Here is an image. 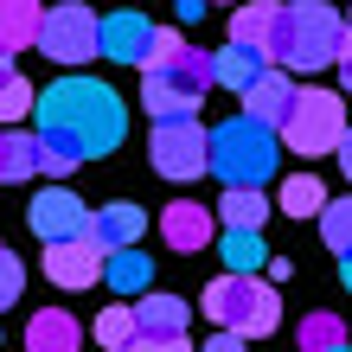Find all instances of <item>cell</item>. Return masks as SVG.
<instances>
[{
    "label": "cell",
    "instance_id": "obj_17",
    "mask_svg": "<svg viewBox=\"0 0 352 352\" xmlns=\"http://www.w3.org/2000/svg\"><path fill=\"white\" fill-rule=\"evenodd\" d=\"M102 282L116 288V295H148L154 288V256H141V243H122V250H109L102 256Z\"/></svg>",
    "mask_w": 352,
    "mask_h": 352
},
{
    "label": "cell",
    "instance_id": "obj_4",
    "mask_svg": "<svg viewBox=\"0 0 352 352\" xmlns=\"http://www.w3.org/2000/svg\"><path fill=\"white\" fill-rule=\"evenodd\" d=\"M346 38V19L327 7V0H288L282 7V32H276V65H288L295 77L327 71Z\"/></svg>",
    "mask_w": 352,
    "mask_h": 352
},
{
    "label": "cell",
    "instance_id": "obj_27",
    "mask_svg": "<svg viewBox=\"0 0 352 352\" xmlns=\"http://www.w3.org/2000/svg\"><path fill=\"white\" fill-rule=\"evenodd\" d=\"M96 340H102V346H135V301H116V307H102V320H96Z\"/></svg>",
    "mask_w": 352,
    "mask_h": 352
},
{
    "label": "cell",
    "instance_id": "obj_37",
    "mask_svg": "<svg viewBox=\"0 0 352 352\" xmlns=\"http://www.w3.org/2000/svg\"><path fill=\"white\" fill-rule=\"evenodd\" d=\"M346 32H352V13H346Z\"/></svg>",
    "mask_w": 352,
    "mask_h": 352
},
{
    "label": "cell",
    "instance_id": "obj_21",
    "mask_svg": "<svg viewBox=\"0 0 352 352\" xmlns=\"http://www.w3.org/2000/svg\"><path fill=\"white\" fill-rule=\"evenodd\" d=\"M212 243H218L224 269H263V256H269V243H263L256 224H224V237H212Z\"/></svg>",
    "mask_w": 352,
    "mask_h": 352
},
{
    "label": "cell",
    "instance_id": "obj_20",
    "mask_svg": "<svg viewBox=\"0 0 352 352\" xmlns=\"http://www.w3.org/2000/svg\"><path fill=\"white\" fill-rule=\"evenodd\" d=\"M38 173V135H19L0 122V186H13V179H32Z\"/></svg>",
    "mask_w": 352,
    "mask_h": 352
},
{
    "label": "cell",
    "instance_id": "obj_5",
    "mask_svg": "<svg viewBox=\"0 0 352 352\" xmlns=\"http://www.w3.org/2000/svg\"><path fill=\"white\" fill-rule=\"evenodd\" d=\"M276 160H282L276 154V129L256 122L250 109L212 129V173L224 186H263L269 173H276Z\"/></svg>",
    "mask_w": 352,
    "mask_h": 352
},
{
    "label": "cell",
    "instance_id": "obj_14",
    "mask_svg": "<svg viewBox=\"0 0 352 352\" xmlns=\"http://www.w3.org/2000/svg\"><path fill=\"white\" fill-rule=\"evenodd\" d=\"M243 109H250L256 122H269V129H282L288 109H295V71H288V65H263L256 84L243 90Z\"/></svg>",
    "mask_w": 352,
    "mask_h": 352
},
{
    "label": "cell",
    "instance_id": "obj_36",
    "mask_svg": "<svg viewBox=\"0 0 352 352\" xmlns=\"http://www.w3.org/2000/svg\"><path fill=\"white\" fill-rule=\"evenodd\" d=\"M0 77H13V52L7 45H0Z\"/></svg>",
    "mask_w": 352,
    "mask_h": 352
},
{
    "label": "cell",
    "instance_id": "obj_34",
    "mask_svg": "<svg viewBox=\"0 0 352 352\" xmlns=\"http://www.w3.org/2000/svg\"><path fill=\"white\" fill-rule=\"evenodd\" d=\"M205 7H212V0H179V19H186V26H199Z\"/></svg>",
    "mask_w": 352,
    "mask_h": 352
},
{
    "label": "cell",
    "instance_id": "obj_18",
    "mask_svg": "<svg viewBox=\"0 0 352 352\" xmlns=\"http://www.w3.org/2000/svg\"><path fill=\"white\" fill-rule=\"evenodd\" d=\"M269 65V58L256 52V45H243V38H224V45H218V58H212V84H224V90H250L256 84V71Z\"/></svg>",
    "mask_w": 352,
    "mask_h": 352
},
{
    "label": "cell",
    "instance_id": "obj_15",
    "mask_svg": "<svg viewBox=\"0 0 352 352\" xmlns=\"http://www.w3.org/2000/svg\"><path fill=\"white\" fill-rule=\"evenodd\" d=\"M276 32H282V0H243V7L231 13V38L256 45L269 65H276Z\"/></svg>",
    "mask_w": 352,
    "mask_h": 352
},
{
    "label": "cell",
    "instance_id": "obj_23",
    "mask_svg": "<svg viewBox=\"0 0 352 352\" xmlns=\"http://www.w3.org/2000/svg\"><path fill=\"white\" fill-rule=\"evenodd\" d=\"M269 212H276V199H263V186H224V199H218V218L224 224H269Z\"/></svg>",
    "mask_w": 352,
    "mask_h": 352
},
{
    "label": "cell",
    "instance_id": "obj_2",
    "mask_svg": "<svg viewBox=\"0 0 352 352\" xmlns=\"http://www.w3.org/2000/svg\"><path fill=\"white\" fill-rule=\"evenodd\" d=\"M205 90H212V58L199 45H186L179 32L154 26V45L141 58V109L160 116H199Z\"/></svg>",
    "mask_w": 352,
    "mask_h": 352
},
{
    "label": "cell",
    "instance_id": "obj_9",
    "mask_svg": "<svg viewBox=\"0 0 352 352\" xmlns=\"http://www.w3.org/2000/svg\"><path fill=\"white\" fill-rule=\"evenodd\" d=\"M135 346L148 352H179L192 346V307H186L179 295H135Z\"/></svg>",
    "mask_w": 352,
    "mask_h": 352
},
{
    "label": "cell",
    "instance_id": "obj_8",
    "mask_svg": "<svg viewBox=\"0 0 352 352\" xmlns=\"http://www.w3.org/2000/svg\"><path fill=\"white\" fill-rule=\"evenodd\" d=\"M38 52L52 58V65H90L96 58V13L84 7V0H65V7H45L38 13Z\"/></svg>",
    "mask_w": 352,
    "mask_h": 352
},
{
    "label": "cell",
    "instance_id": "obj_25",
    "mask_svg": "<svg viewBox=\"0 0 352 352\" xmlns=\"http://www.w3.org/2000/svg\"><path fill=\"white\" fill-rule=\"evenodd\" d=\"M314 218H320V237H327V250H333V256H346V250H352V199H327Z\"/></svg>",
    "mask_w": 352,
    "mask_h": 352
},
{
    "label": "cell",
    "instance_id": "obj_29",
    "mask_svg": "<svg viewBox=\"0 0 352 352\" xmlns=\"http://www.w3.org/2000/svg\"><path fill=\"white\" fill-rule=\"evenodd\" d=\"M19 288H26V269H19L7 250H0V307H13V301H19Z\"/></svg>",
    "mask_w": 352,
    "mask_h": 352
},
{
    "label": "cell",
    "instance_id": "obj_10",
    "mask_svg": "<svg viewBox=\"0 0 352 352\" xmlns=\"http://www.w3.org/2000/svg\"><path fill=\"white\" fill-rule=\"evenodd\" d=\"M26 224L38 243H58V237H84L90 231V205L71 192V186H45L32 205H26Z\"/></svg>",
    "mask_w": 352,
    "mask_h": 352
},
{
    "label": "cell",
    "instance_id": "obj_33",
    "mask_svg": "<svg viewBox=\"0 0 352 352\" xmlns=\"http://www.w3.org/2000/svg\"><path fill=\"white\" fill-rule=\"evenodd\" d=\"M333 154H340V173L352 179V122H346V129H340V141H333Z\"/></svg>",
    "mask_w": 352,
    "mask_h": 352
},
{
    "label": "cell",
    "instance_id": "obj_35",
    "mask_svg": "<svg viewBox=\"0 0 352 352\" xmlns=\"http://www.w3.org/2000/svg\"><path fill=\"white\" fill-rule=\"evenodd\" d=\"M340 282H346V295H352V250L340 256Z\"/></svg>",
    "mask_w": 352,
    "mask_h": 352
},
{
    "label": "cell",
    "instance_id": "obj_11",
    "mask_svg": "<svg viewBox=\"0 0 352 352\" xmlns=\"http://www.w3.org/2000/svg\"><path fill=\"white\" fill-rule=\"evenodd\" d=\"M102 243L84 231V237H58V243H45V282L52 288H96L102 282Z\"/></svg>",
    "mask_w": 352,
    "mask_h": 352
},
{
    "label": "cell",
    "instance_id": "obj_1",
    "mask_svg": "<svg viewBox=\"0 0 352 352\" xmlns=\"http://www.w3.org/2000/svg\"><path fill=\"white\" fill-rule=\"evenodd\" d=\"M32 116H38V141L65 148L77 167H84V160H102L129 135V109H122V96L102 84V77H58L52 90H38Z\"/></svg>",
    "mask_w": 352,
    "mask_h": 352
},
{
    "label": "cell",
    "instance_id": "obj_31",
    "mask_svg": "<svg viewBox=\"0 0 352 352\" xmlns=\"http://www.w3.org/2000/svg\"><path fill=\"white\" fill-rule=\"evenodd\" d=\"M333 65H340V90L352 96V32L340 38V52H333Z\"/></svg>",
    "mask_w": 352,
    "mask_h": 352
},
{
    "label": "cell",
    "instance_id": "obj_24",
    "mask_svg": "<svg viewBox=\"0 0 352 352\" xmlns=\"http://www.w3.org/2000/svg\"><path fill=\"white\" fill-rule=\"evenodd\" d=\"M276 205H282L288 218H314L320 205H327V186H320L314 173H295V179H288L282 192H276Z\"/></svg>",
    "mask_w": 352,
    "mask_h": 352
},
{
    "label": "cell",
    "instance_id": "obj_30",
    "mask_svg": "<svg viewBox=\"0 0 352 352\" xmlns=\"http://www.w3.org/2000/svg\"><path fill=\"white\" fill-rule=\"evenodd\" d=\"M71 167H77V160H71L65 148H52V141H38V173H52V179H65Z\"/></svg>",
    "mask_w": 352,
    "mask_h": 352
},
{
    "label": "cell",
    "instance_id": "obj_6",
    "mask_svg": "<svg viewBox=\"0 0 352 352\" xmlns=\"http://www.w3.org/2000/svg\"><path fill=\"white\" fill-rule=\"evenodd\" d=\"M148 160H154L160 179L192 186L199 173H212V129L199 116H160L154 135H148Z\"/></svg>",
    "mask_w": 352,
    "mask_h": 352
},
{
    "label": "cell",
    "instance_id": "obj_3",
    "mask_svg": "<svg viewBox=\"0 0 352 352\" xmlns=\"http://www.w3.org/2000/svg\"><path fill=\"white\" fill-rule=\"evenodd\" d=\"M199 307H205L218 327H237L243 340H263V333H276V327H282L276 282L256 276V269H224V276L199 295Z\"/></svg>",
    "mask_w": 352,
    "mask_h": 352
},
{
    "label": "cell",
    "instance_id": "obj_13",
    "mask_svg": "<svg viewBox=\"0 0 352 352\" xmlns=\"http://www.w3.org/2000/svg\"><path fill=\"white\" fill-rule=\"evenodd\" d=\"M160 237H167L179 256H199V250H212L218 218L205 212V205H192V199H173L167 212H160Z\"/></svg>",
    "mask_w": 352,
    "mask_h": 352
},
{
    "label": "cell",
    "instance_id": "obj_22",
    "mask_svg": "<svg viewBox=\"0 0 352 352\" xmlns=\"http://www.w3.org/2000/svg\"><path fill=\"white\" fill-rule=\"evenodd\" d=\"M38 0H0V45L7 52H26V45H38Z\"/></svg>",
    "mask_w": 352,
    "mask_h": 352
},
{
    "label": "cell",
    "instance_id": "obj_16",
    "mask_svg": "<svg viewBox=\"0 0 352 352\" xmlns=\"http://www.w3.org/2000/svg\"><path fill=\"white\" fill-rule=\"evenodd\" d=\"M141 231H148V212L129 199L102 205V212H90V237L102 243V250H122V243H141Z\"/></svg>",
    "mask_w": 352,
    "mask_h": 352
},
{
    "label": "cell",
    "instance_id": "obj_32",
    "mask_svg": "<svg viewBox=\"0 0 352 352\" xmlns=\"http://www.w3.org/2000/svg\"><path fill=\"white\" fill-rule=\"evenodd\" d=\"M263 276H269V282H276V288H282L288 276H295V263H288V256H263Z\"/></svg>",
    "mask_w": 352,
    "mask_h": 352
},
{
    "label": "cell",
    "instance_id": "obj_38",
    "mask_svg": "<svg viewBox=\"0 0 352 352\" xmlns=\"http://www.w3.org/2000/svg\"><path fill=\"white\" fill-rule=\"evenodd\" d=\"M231 7H237V0H231Z\"/></svg>",
    "mask_w": 352,
    "mask_h": 352
},
{
    "label": "cell",
    "instance_id": "obj_28",
    "mask_svg": "<svg viewBox=\"0 0 352 352\" xmlns=\"http://www.w3.org/2000/svg\"><path fill=\"white\" fill-rule=\"evenodd\" d=\"M32 102H38V90L26 84V77H0V122H19V116H32Z\"/></svg>",
    "mask_w": 352,
    "mask_h": 352
},
{
    "label": "cell",
    "instance_id": "obj_26",
    "mask_svg": "<svg viewBox=\"0 0 352 352\" xmlns=\"http://www.w3.org/2000/svg\"><path fill=\"white\" fill-rule=\"evenodd\" d=\"M301 346L307 352H340L346 346V320L340 314H307L301 320Z\"/></svg>",
    "mask_w": 352,
    "mask_h": 352
},
{
    "label": "cell",
    "instance_id": "obj_7",
    "mask_svg": "<svg viewBox=\"0 0 352 352\" xmlns=\"http://www.w3.org/2000/svg\"><path fill=\"white\" fill-rule=\"evenodd\" d=\"M346 129V96L340 90H295V109L282 122V141L295 154H333V141Z\"/></svg>",
    "mask_w": 352,
    "mask_h": 352
},
{
    "label": "cell",
    "instance_id": "obj_19",
    "mask_svg": "<svg viewBox=\"0 0 352 352\" xmlns=\"http://www.w3.org/2000/svg\"><path fill=\"white\" fill-rule=\"evenodd\" d=\"M77 340H84V333H77V320L65 314V307H38L32 327H26L32 352H77Z\"/></svg>",
    "mask_w": 352,
    "mask_h": 352
},
{
    "label": "cell",
    "instance_id": "obj_12",
    "mask_svg": "<svg viewBox=\"0 0 352 352\" xmlns=\"http://www.w3.org/2000/svg\"><path fill=\"white\" fill-rule=\"evenodd\" d=\"M154 45V19L148 13H109V19H96V58H109V65H141Z\"/></svg>",
    "mask_w": 352,
    "mask_h": 352
}]
</instances>
